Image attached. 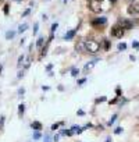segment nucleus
Instances as JSON below:
<instances>
[{
    "instance_id": "obj_21",
    "label": "nucleus",
    "mask_w": 139,
    "mask_h": 142,
    "mask_svg": "<svg viewBox=\"0 0 139 142\" xmlns=\"http://www.w3.org/2000/svg\"><path fill=\"white\" fill-rule=\"evenodd\" d=\"M40 138V132L39 131H35V134H33V139H39Z\"/></svg>"
},
{
    "instance_id": "obj_20",
    "label": "nucleus",
    "mask_w": 139,
    "mask_h": 142,
    "mask_svg": "<svg viewBox=\"0 0 139 142\" xmlns=\"http://www.w3.org/2000/svg\"><path fill=\"white\" fill-rule=\"evenodd\" d=\"M125 49H127V45H125V43H120V45H118V50H125Z\"/></svg>"
},
{
    "instance_id": "obj_29",
    "label": "nucleus",
    "mask_w": 139,
    "mask_h": 142,
    "mask_svg": "<svg viewBox=\"0 0 139 142\" xmlns=\"http://www.w3.org/2000/svg\"><path fill=\"white\" fill-rule=\"evenodd\" d=\"M4 14H9V4L4 6Z\"/></svg>"
},
{
    "instance_id": "obj_1",
    "label": "nucleus",
    "mask_w": 139,
    "mask_h": 142,
    "mask_svg": "<svg viewBox=\"0 0 139 142\" xmlns=\"http://www.w3.org/2000/svg\"><path fill=\"white\" fill-rule=\"evenodd\" d=\"M85 49H86V52H89V53H97L99 49H100V45L96 40H86V42H85Z\"/></svg>"
},
{
    "instance_id": "obj_18",
    "label": "nucleus",
    "mask_w": 139,
    "mask_h": 142,
    "mask_svg": "<svg viewBox=\"0 0 139 142\" xmlns=\"http://www.w3.org/2000/svg\"><path fill=\"white\" fill-rule=\"evenodd\" d=\"M115 118H117V114L113 116V117L109 120V123H107V124H109V125H113V124H114V121H115Z\"/></svg>"
},
{
    "instance_id": "obj_31",
    "label": "nucleus",
    "mask_w": 139,
    "mask_h": 142,
    "mask_svg": "<svg viewBox=\"0 0 139 142\" xmlns=\"http://www.w3.org/2000/svg\"><path fill=\"white\" fill-rule=\"evenodd\" d=\"M132 48H139V43L136 42V40H135V42L132 43Z\"/></svg>"
},
{
    "instance_id": "obj_17",
    "label": "nucleus",
    "mask_w": 139,
    "mask_h": 142,
    "mask_svg": "<svg viewBox=\"0 0 139 142\" xmlns=\"http://www.w3.org/2000/svg\"><path fill=\"white\" fill-rule=\"evenodd\" d=\"M4 128V116H0V131Z\"/></svg>"
},
{
    "instance_id": "obj_34",
    "label": "nucleus",
    "mask_w": 139,
    "mask_h": 142,
    "mask_svg": "<svg viewBox=\"0 0 139 142\" xmlns=\"http://www.w3.org/2000/svg\"><path fill=\"white\" fill-rule=\"evenodd\" d=\"M85 81H86V79H85V78H82V79H79V81H78V84H79V85H81V84H84V82H85Z\"/></svg>"
},
{
    "instance_id": "obj_23",
    "label": "nucleus",
    "mask_w": 139,
    "mask_h": 142,
    "mask_svg": "<svg viewBox=\"0 0 139 142\" xmlns=\"http://www.w3.org/2000/svg\"><path fill=\"white\" fill-rule=\"evenodd\" d=\"M57 27H58V24H57V22H54V24L51 25V33H53L56 29H57Z\"/></svg>"
},
{
    "instance_id": "obj_6",
    "label": "nucleus",
    "mask_w": 139,
    "mask_h": 142,
    "mask_svg": "<svg viewBox=\"0 0 139 142\" xmlns=\"http://www.w3.org/2000/svg\"><path fill=\"white\" fill-rule=\"evenodd\" d=\"M106 22H107L106 17H100V18L93 20V21H92V25H93V27H100V25H104Z\"/></svg>"
},
{
    "instance_id": "obj_8",
    "label": "nucleus",
    "mask_w": 139,
    "mask_h": 142,
    "mask_svg": "<svg viewBox=\"0 0 139 142\" xmlns=\"http://www.w3.org/2000/svg\"><path fill=\"white\" fill-rule=\"evenodd\" d=\"M95 63H96V61H89L88 64H85V67H84V73H85V74H88L89 71H91V70L95 67Z\"/></svg>"
},
{
    "instance_id": "obj_13",
    "label": "nucleus",
    "mask_w": 139,
    "mask_h": 142,
    "mask_svg": "<svg viewBox=\"0 0 139 142\" xmlns=\"http://www.w3.org/2000/svg\"><path fill=\"white\" fill-rule=\"evenodd\" d=\"M71 131H73V132H82V131H84V130H82V128L81 127H78V125H74V127L73 128H71Z\"/></svg>"
},
{
    "instance_id": "obj_27",
    "label": "nucleus",
    "mask_w": 139,
    "mask_h": 142,
    "mask_svg": "<svg viewBox=\"0 0 139 142\" xmlns=\"http://www.w3.org/2000/svg\"><path fill=\"white\" fill-rule=\"evenodd\" d=\"M45 142H51V138H50L49 134H46V135H45Z\"/></svg>"
},
{
    "instance_id": "obj_26",
    "label": "nucleus",
    "mask_w": 139,
    "mask_h": 142,
    "mask_svg": "<svg viewBox=\"0 0 139 142\" xmlns=\"http://www.w3.org/2000/svg\"><path fill=\"white\" fill-rule=\"evenodd\" d=\"M22 61H24V56H20V57H18V67H21Z\"/></svg>"
},
{
    "instance_id": "obj_3",
    "label": "nucleus",
    "mask_w": 139,
    "mask_h": 142,
    "mask_svg": "<svg viewBox=\"0 0 139 142\" xmlns=\"http://www.w3.org/2000/svg\"><path fill=\"white\" fill-rule=\"evenodd\" d=\"M124 28L121 27L120 24H117V25H114V27L111 28V31H110V35L111 36H114V38H122V35H124Z\"/></svg>"
},
{
    "instance_id": "obj_15",
    "label": "nucleus",
    "mask_w": 139,
    "mask_h": 142,
    "mask_svg": "<svg viewBox=\"0 0 139 142\" xmlns=\"http://www.w3.org/2000/svg\"><path fill=\"white\" fill-rule=\"evenodd\" d=\"M14 35H15L14 31H9V32L6 33V38H7V39H11V38H14Z\"/></svg>"
},
{
    "instance_id": "obj_2",
    "label": "nucleus",
    "mask_w": 139,
    "mask_h": 142,
    "mask_svg": "<svg viewBox=\"0 0 139 142\" xmlns=\"http://www.w3.org/2000/svg\"><path fill=\"white\" fill-rule=\"evenodd\" d=\"M89 10L93 13H100L102 11V0H89Z\"/></svg>"
},
{
    "instance_id": "obj_19",
    "label": "nucleus",
    "mask_w": 139,
    "mask_h": 142,
    "mask_svg": "<svg viewBox=\"0 0 139 142\" xmlns=\"http://www.w3.org/2000/svg\"><path fill=\"white\" fill-rule=\"evenodd\" d=\"M63 134H64V135H67V136H71L74 132L71 130H65V131H63Z\"/></svg>"
},
{
    "instance_id": "obj_22",
    "label": "nucleus",
    "mask_w": 139,
    "mask_h": 142,
    "mask_svg": "<svg viewBox=\"0 0 139 142\" xmlns=\"http://www.w3.org/2000/svg\"><path fill=\"white\" fill-rule=\"evenodd\" d=\"M78 73H79V71H78L77 68H73V71H71V75H73V77H77V75H78Z\"/></svg>"
},
{
    "instance_id": "obj_9",
    "label": "nucleus",
    "mask_w": 139,
    "mask_h": 142,
    "mask_svg": "<svg viewBox=\"0 0 139 142\" xmlns=\"http://www.w3.org/2000/svg\"><path fill=\"white\" fill-rule=\"evenodd\" d=\"M75 32H77L75 29H73V31H70V32H67V33H65V36H64V39H65V40L73 39V38L75 36Z\"/></svg>"
},
{
    "instance_id": "obj_35",
    "label": "nucleus",
    "mask_w": 139,
    "mask_h": 142,
    "mask_svg": "<svg viewBox=\"0 0 139 142\" xmlns=\"http://www.w3.org/2000/svg\"><path fill=\"white\" fill-rule=\"evenodd\" d=\"M124 2H127V3H129V4H131V3L133 2V0H124Z\"/></svg>"
},
{
    "instance_id": "obj_36",
    "label": "nucleus",
    "mask_w": 139,
    "mask_h": 142,
    "mask_svg": "<svg viewBox=\"0 0 139 142\" xmlns=\"http://www.w3.org/2000/svg\"><path fill=\"white\" fill-rule=\"evenodd\" d=\"M106 142H111V138H107V139H106Z\"/></svg>"
},
{
    "instance_id": "obj_25",
    "label": "nucleus",
    "mask_w": 139,
    "mask_h": 142,
    "mask_svg": "<svg viewBox=\"0 0 139 142\" xmlns=\"http://www.w3.org/2000/svg\"><path fill=\"white\" fill-rule=\"evenodd\" d=\"M38 28H39V24H35V27H33V35H36V32H38Z\"/></svg>"
},
{
    "instance_id": "obj_32",
    "label": "nucleus",
    "mask_w": 139,
    "mask_h": 142,
    "mask_svg": "<svg viewBox=\"0 0 139 142\" xmlns=\"http://www.w3.org/2000/svg\"><path fill=\"white\" fill-rule=\"evenodd\" d=\"M104 100H106V98L103 96V98H100V99H97V100H96V102H104Z\"/></svg>"
},
{
    "instance_id": "obj_16",
    "label": "nucleus",
    "mask_w": 139,
    "mask_h": 142,
    "mask_svg": "<svg viewBox=\"0 0 139 142\" xmlns=\"http://www.w3.org/2000/svg\"><path fill=\"white\" fill-rule=\"evenodd\" d=\"M43 40H45V38H43V36H40L39 39H38V42H36L38 48H42V46H43Z\"/></svg>"
},
{
    "instance_id": "obj_4",
    "label": "nucleus",
    "mask_w": 139,
    "mask_h": 142,
    "mask_svg": "<svg viewBox=\"0 0 139 142\" xmlns=\"http://www.w3.org/2000/svg\"><path fill=\"white\" fill-rule=\"evenodd\" d=\"M127 11H128V14H131V15H136V14H139V3H131L129 6H128V9H127Z\"/></svg>"
},
{
    "instance_id": "obj_28",
    "label": "nucleus",
    "mask_w": 139,
    "mask_h": 142,
    "mask_svg": "<svg viewBox=\"0 0 139 142\" xmlns=\"http://www.w3.org/2000/svg\"><path fill=\"white\" fill-rule=\"evenodd\" d=\"M121 131H122V128H121V127H117V128L114 130V134H121Z\"/></svg>"
},
{
    "instance_id": "obj_30",
    "label": "nucleus",
    "mask_w": 139,
    "mask_h": 142,
    "mask_svg": "<svg viewBox=\"0 0 139 142\" xmlns=\"http://www.w3.org/2000/svg\"><path fill=\"white\" fill-rule=\"evenodd\" d=\"M24 92H25V89H24V88H21V89H18V95H24Z\"/></svg>"
},
{
    "instance_id": "obj_12",
    "label": "nucleus",
    "mask_w": 139,
    "mask_h": 142,
    "mask_svg": "<svg viewBox=\"0 0 139 142\" xmlns=\"http://www.w3.org/2000/svg\"><path fill=\"white\" fill-rule=\"evenodd\" d=\"M27 28H28V24H21L18 27V32H25V31H27Z\"/></svg>"
},
{
    "instance_id": "obj_24",
    "label": "nucleus",
    "mask_w": 139,
    "mask_h": 142,
    "mask_svg": "<svg viewBox=\"0 0 139 142\" xmlns=\"http://www.w3.org/2000/svg\"><path fill=\"white\" fill-rule=\"evenodd\" d=\"M60 124H61V123H56V124H53V125H51V130H57V128L60 127Z\"/></svg>"
},
{
    "instance_id": "obj_7",
    "label": "nucleus",
    "mask_w": 139,
    "mask_h": 142,
    "mask_svg": "<svg viewBox=\"0 0 139 142\" xmlns=\"http://www.w3.org/2000/svg\"><path fill=\"white\" fill-rule=\"evenodd\" d=\"M75 50L77 52H85L86 49H85V42L84 40H78L75 45Z\"/></svg>"
},
{
    "instance_id": "obj_11",
    "label": "nucleus",
    "mask_w": 139,
    "mask_h": 142,
    "mask_svg": "<svg viewBox=\"0 0 139 142\" xmlns=\"http://www.w3.org/2000/svg\"><path fill=\"white\" fill-rule=\"evenodd\" d=\"M24 112H25V105H24V103H21V105L18 106V116H20V117H22Z\"/></svg>"
},
{
    "instance_id": "obj_33",
    "label": "nucleus",
    "mask_w": 139,
    "mask_h": 142,
    "mask_svg": "<svg viewBox=\"0 0 139 142\" xmlns=\"http://www.w3.org/2000/svg\"><path fill=\"white\" fill-rule=\"evenodd\" d=\"M28 14H29V10H25L24 14H22V17H25V15H28Z\"/></svg>"
},
{
    "instance_id": "obj_10",
    "label": "nucleus",
    "mask_w": 139,
    "mask_h": 142,
    "mask_svg": "<svg viewBox=\"0 0 139 142\" xmlns=\"http://www.w3.org/2000/svg\"><path fill=\"white\" fill-rule=\"evenodd\" d=\"M31 127H32L35 131H39V130H42V124H40L39 121H33V123L31 124Z\"/></svg>"
},
{
    "instance_id": "obj_14",
    "label": "nucleus",
    "mask_w": 139,
    "mask_h": 142,
    "mask_svg": "<svg viewBox=\"0 0 139 142\" xmlns=\"http://www.w3.org/2000/svg\"><path fill=\"white\" fill-rule=\"evenodd\" d=\"M109 46H110V42L107 39H103V48H104V50H109Z\"/></svg>"
},
{
    "instance_id": "obj_5",
    "label": "nucleus",
    "mask_w": 139,
    "mask_h": 142,
    "mask_svg": "<svg viewBox=\"0 0 139 142\" xmlns=\"http://www.w3.org/2000/svg\"><path fill=\"white\" fill-rule=\"evenodd\" d=\"M118 24L121 25V27L124 28V31L125 29H131V28H132V22L129 21V20H120V22H118Z\"/></svg>"
}]
</instances>
